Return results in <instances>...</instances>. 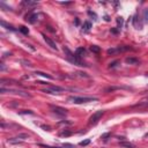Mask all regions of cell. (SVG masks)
<instances>
[{"label":"cell","mask_w":148,"mask_h":148,"mask_svg":"<svg viewBox=\"0 0 148 148\" xmlns=\"http://www.w3.org/2000/svg\"><path fill=\"white\" fill-rule=\"evenodd\" d=\"M117 23H118V29H120V28L123 27V23H124V19L117 18Z\"/></svg>","instance_id":"22"},{"label":"cell","mask_w":148,"mask_h":148,"mask_svg":"<svg viewBox=\"0 0 148 148\" xmlns=\"http://www.w3.org/2000/svg\"><path fill=\"white\" fill-rule=\"evenodd\" d=\"M6 70V67H5V65L4 64H1V71H5Z\"/></svg>","instance_id":"35"},{"label":"cell","mask_w":148,"mask_h":148,"mask_svg":"<svg viewBox=\"0 0 148 148\" xmlns=\"http://www.w3.org/2000/svg\"><path fill=\"white\" fill-rule=\"evenodd\" d=\"M90 51H92V52H95V53H98L101 51V49L98 48L97 45H92V46H90Z\"/></svg>","instance_id":"20"},{"label":"cell","mask_w":148,"mask_h":148,"mask_svg":"<svg viewBox=\"0 0 148 148\" xmlns=\"http://www.w3.org/2000/svg\"><path fill=\"white\" fill-rule=\"evenodd\" d=\"M120 146L123 147H127V148H134V145L131 142H120Z\"/></svg>","instance_id":"21"},{"label":"cell","mask_w":148,"mask_h":148,"mask_svg":"<svg viewBox=\"0 0 148 148\" xmlns=\"http://www.w3.org/2000/svg\"><path fill=\"white\" fill-rule=\"evenodd\" d=\"M42 36H43V38H44V41L46 42V44H48L49 46L51 49H53V50H58V48H57V45H56V43L53 42L52 39L50 38V37H48V36L45 35V34H42Z\"/></svg>","instance_id":"9"},{"label":"cell","mask_w":148,"mask_h":148,"mask_svg":"<svg viewBox=\"0 0 148 148\" xmlns=\"http://www.w3.org/2000/svg\"><path fill=\"white\" fill-rule=\"evenodd\" d=\"M110 135H111V133H105V134H103V135H102V139H106V138H109V137H110Z\"/></svg>","instance_id":"34"},{"label":"cell","mask_w":148,"mask_h":148,"mask_svg":"<svg viewBox=\"0 0 148 148\" xmlns=\"http://www.w3.org/2000/svg\"><path fill=\"white\" fill-rule=\"evenodd\" d=\"M104 19H105V21H109L110 19H109V16H108V15H105L104 16Z\"/></svg>","instance_id":"36"},{"label":"cell","mask_w":148,"mask_h":148,"mask_svg":"<svg viewBox=\"0 0 148 148\" xmlns=\"http://www.w3.org/2000/svg\"><path fill=\"white\" fill-rule=\"evenodd\" d=\"M0 7H1V8H5V11H12V8L8 7V6H6L4 2H0Z\"/></svg>","instance_id":"27"},{"label":"cell","mask_w":148,"mask_h":148,"mask_svg":"<svg viewBox=\"0 0 148 148\" xmlns=\"http://www.w3.org/2000/svg\"><path fill=\"white\" fill-rule=\"evenodd\" d=\"M144 21L146 23H148V8H146L144 11Z\"/></svg>","instance_id":"25"},{"label":"cell","mask_w":148,"mask_h":148,"mask_svg":"<svg viewBox=\"0 0 148 148\" xmlns=\"http://www.w3.org/2000/svg\"><path fill=\"white\" fill-rule=\"evenodd\" d=\"M90 28H92V23H90L89 21H86L85 23H83V26H82V31L88 32V31L90 30Z\"/></svg>","instance_id":"14"},{"label":"cell","mask_w":148,"mask_h":148,"mask_svg":"<svg viewBox=\"0 0 148 148\" xmlns=\"http://www.w3.org/2000/svg\"><path fill=\"white\" fill-rule=\"evenodd\" d=\"M75 24H76V26L79 24V19H75Z\"/></svg>","instance_id":"38"},{"label":"cell","mask_w":148,"mask_h":148,"mask_svg":"<svg viewBox=\"0 0 148 148\" xmlns=\"http://www.w3.org/2000/svg\"><path fill=\"white\" fill-rule=\"evenodd\" d=\"M144 138H145V139H148V132H147V133H146V134L144 135Z\"/></svg>","instance_id":"37"},{"label":"cell","mask_w":148,"mask_h":148,"mask_svg":"<svg viewBox=\"0 0 148 148\" xmlns=\"http://www.w3.org/2000/svg\"><path fill=\"white\" fill-rule=\"evenodd\" d=\"M35 74H37V75H41V76H44V78H48V79H50V80H52V79H53L51 75H49V74L44 73V72H41V71H36Z\"/></svg>","instance_id":"17"},{"label":"cell","mask_w":148,"mask_h":148,"mask_svg":"<svg viewBox=\"0 0 148 148\" xmlns=\"http://www.w3.org/2000/svg\"><path fill=\"white\" fill-rule=\"evenodd\" d=\"M103 115H104V110H98V111L94 112L92 116H90V118H89L88 124H89V125H95V124H97V123L100 122V119L102 118Z\"/></svg>","instance_id":"4"},{"label":"cell","mask_w":148,"mask_h":148,"mask_svg":"<svg viewBox=\"0 0 148 148\" xmlns=\"http://www.w3.org/2000/svg\"><path fill=\"white\" fill-rule=\"evenodd\" d=\"M73 134V132L72 131H68V130H64V131H61L60 133H59V137H71V135Z\"/></svg>","instance_id":"16"},{"label":"cell","mask_w":148,"mask_h":148,"mask_svg":"<svg viewBox=\"0 0 148 148\" xmlns=\"http://www.w3.org/2000/svg\"><path fill=\"white\" fill-rule=\"evenodd\" d=\"M58 124H59V125H72V122H67V120H64V122H59Z\"/></svg>","instance_id":"29"},{"label":"cell","mask_w":148,"mask_h":148,"mask_svg":"<svg viewBox=\"0 0 148 148\" xmlns=\"http://www.w3.org/2000/svg\"><path fill=\"white\" fill-rule=\"evenodd\" d=\"M60 4H61V5H70L71 2H60Z\"/></svg>","instance_id":"39"},{"label":"cell","mask_w":148,"mask_h":148,"mask_svg":"<svg viewBox=\"0 0 148 148\" xmlns=\"http://www.w3.org/2000/svg\"><path fill=\"white\" fill-rule=\"evenodd\" d=\"M116 89H132V88H130V87H110V88H108L106 89V92H112V90H116Z\"/></svg>","instance_id":"18"},{"label":"cell","mask_w":148,"mask_h":148,"mask_svg":"<svg viewBox=\"0 0 148 148\" xmlns=\"http://www.w3.org/2000/svg\"><path fill=\"white\" fill-rule=\"evenodd\" d=\"M128 50H132V48H130V46H115L112 49H109L106 52H108V54H117V53L125 52Z\"/></svg>","instance_id":"6"},{"label":"cell","mask_w":148,"mask_h":148,"mask_svg":"<svg viewBox=\"0 0 148 148\" xmlns=\"http://www.w3.org/2000/svg\"><path fill=\"white\" fill-rule=\"evenodd\" d=\"M65 90V88L59 87V86H50V87H46L42 89L43 93H46V94H60Z\"/></svg>","instance_id":"5"},{"label":"cell","mask_w":148,"mask_h":148,"mask_svg":"<svg viewBox=\"0 0 148 148\" xmlns=\"http://www.w3.org/2000/svg\"><path fill=\"white\" fill-rule=\"evenodd\" d=\"M0 93L1 94H14V95H19V96H22V97H31V95L29 93L21 90V89H14V88L1 87L0 88Z\"/></svg>","instance_id":"2"},{"label":"cell","mask_w":148,"mask_h":148,"mask_svg":"<svg viewBox=\"0 0 148 148\" xmlns=\"http://www.w3.org/2000/svg\"><path fill=\"white\" fill-rule=\"evenodd\" d=\"M20 115H34V112L31 110H22V111H19Z\"/></svg>","instance_id":"23"},{"label":"cell","mask_w":148,"mask_h":148,"mask_svg":"<svg viewBox=\"0 0 148 148\" xmlns=\"http://www.w3.org/2000/svg\"><path fill=\"white\" fill-rule=\"evenodd\" d=\"M88 14H89L90 16H94V19H95V20L97 19V16H96V14H95V13H93L92 11H88Z\"/></svg>","instance_id":"33"},{"label":"cell","mask_w":148,"mask_h":148,"mask_svg":"<svg viewBox=\"0 0 148 148\" xmlns=\"http://www.w3.org/2000/svg\"><path fill=\"white\" fill-rule=\"evenodd\" d=\"M1 26L4 27V28H6V29L11 30V31H15V30H16L15 28H13V26H11V24H8V23H6L4 20H1Z\"/></svg>","instance_id":"15"},{"label":"cell","mask_w":148,"mask_h":148,"mask_svg":"<svg viewBox=\"0 0 148 148\" xmlns=\"http://www.w3.org/2000/svg\"><path fill=\"white\" fill-rule=\"evenodd\" d=\"M127 64H130V65H137V64H139V59L138 58H133V57H127L126 59H125Z\"/></svg>","instance_id":"12"},{"label":"cell","mask_w":148,"mask_h":148,"mask_svg":"<svg viewBox=\"0 0 148 148\" xmlns=\"http://www.w3.org/2000/svg\"><path fill=\"white\" fill-rule=\"evenodd\" d=\"M22 6H26V7H34V6H37L38 2L36 1H30V0H23L21 2Z\"/></svg>","instance_id":"11"},{"label":"cell","mask_w":148,"mask_h":148,"mask_svg":"<svg viewBox=\"0 0 148 148\" xmlns=\"http://www.w3.org/2000/svg\"><path fill=\"white\" fill-rule=\"evenodd\" d=\"M68 102L75 103V104H82V103H89V102H97V97H90V96H70L67 98Z\"/></svg>","instance_id":"1"},{"label":"cell","mask_w":148,"mask_h":148,"mask_svg":"<svg viewBox=\"0 0 148 148\" xmlns=\"http://www.w3.org/2000/svg\"><path fill=\"white\" fill-rule=\"evenodd\" d=\"M39 127H41V128H43L44 131H50V130H51V127L48 126V125H39Z\"/></svg>","instance_id":"30"},{"label":"cell","mask_w":148,"mask_h":148,"mask_svg":"<svg viewBox=\"0 0 148 148\" xmlns=\"http://www.w3.org/2000/svg\"><path fill=\"white\" fill-rule=\"evenodd\" d=\"M117 64H119V61H118V60L113 61V63H111V64L109 65V67H110V68H113V67H116V66H117Z\"/></svg>","instance_id":"31"},{"label":"cell","mask_w":148,"mask_h":148,"mask_svg":"<svg viewBox=\"0 0 148 148\" xmlns=\"http://www.w3.org/2000/svg\"><path fill=\"white\" fill-rule=\"evenodd\" d=\"M63 148H74L72 144H63Z\"/></svg>","instance_id":"32"},{"label":"cell","mask_w":148,"mask_h":148,"mask_svg":"<svg viewBox=\"0 0 148 148\" xmlns=\"http://www.w3.org/2000/svg\"><path fill=\"white\" fill-rule=\"evenodd\" d=\"M90 141H92L90 139H86V140H83V141H81L79 145H80V146H88V145L90 144Z\"/></svg>","instance_id":"24"},{"label":"cell","mask_w":148,"mask_h":148,"mask_svg":"<svg viewBox=\"0 0 148 148\" xmlns=\"http://www.w3.org/2000/svg\"><path fill=\"white\" fill-rule=\"evenodd\" d=\"M86 53V50H85V48H78L76 49V51H75V56H76V58L78 59H80L81 57L83 56Z\"/></svg>","instance_id":"13"},{"label":"cell","mask_w":148,"mask_h":148,"mask_svg":"<svg viewBox=\"0 0 148 148\" xmlns=\"http://www.w3.org/2000/svg\"><path fill=\"white\" fill-rule=\"evenodd\" d=\"M43 16V14L41 13H34V14H28L26 16V21L29 22V23H35L36 21H38L39 18H42Z\"/></svg>","instance_id":"7"},{"label":"cell","mask_w":148,"mask_h":148,"mask_svg":"<svg viewBox=\"0 0 148 148\" xmlns=\"http://www.w3.org/2000/svg\"><path fill=\"white\" fill-rule=\"evenodd\" d=\"M50 108L54 113L59 115V116H66L67 115V110L65 108H61V106H57V105H50Z\"/></svg>","instance_id":"8"},{"label":"cell","mask_w":148,"mask_h":148,"mask_svg":"<svg viewBox=\"0 0 148 148\" xmlns=\"http://www.w3.org/2000/svg\"><path fill=\"white\" fill-rule=\"evenodd\" d=\"M38 146L42 148H60V147H52V146H48V145H43V144H38Z\"/></svg>","instance_id":"28"},{"label":"cell","mask_w":148,"mask_h":148,"mask_svg":"<svg viewBox=\"0 0 148 148\" xmlns=\"http://www.w3.org/2000/svg\"><path fill=\"white\" fill-rule=\"evenodd\" d=\"M137 106H139V108H148V96L147 97H145L144 100L140 101L138 104L134 105V108H137Z\"/></svg>","instance_id":"10"},{"label":"cell","mask_w":148,"mask_h":148,"mask_svg":"<svg viewBox=\"0 0 148 148\" xmlns=\"http://www.w3.org/2000/svg\"><path fill=\"white\" fill-rule=\"evenodd\" d=\"M19 30L21 31L22 34H24V35H28V34H29V29H28L27 27H24V26L20 27V28H19Z\"/></svg>","instance_id":"19"},{"label":"cell","mask_w":148,"mask_h":148,"mask_svg":"<svg viewBox=\"0 0 148 148\" xmlns=\"http://www.w3.org/2000/svg\"><path fill=\"white\" fill-rule=\"evenodd\" d=\"M63 50H64V52H65V56L67 57V59L71 61V63H73L74 65H78V66H86L85 64H83L82 61L80 60V59H78L76 58V56H75V53H73L72 51H71L70 49L67 48V46H64L63 48Z\"/></svg>","instance_id":"3"},{"label":"cell","mask_w":148,"mask_h":148,"mask_svg":"<svg viewBox=\"0 0 148 148\" xmlns=\"http://www.w3.org/2000/svg\"><path fill=\"white\" fill-rule=\"evenodd\" d=\"M20 63H21V64H23V66H28V67H30V66H31L30 61L24 60V59H21V60H20Z\"/></svg>","instance_id":"26"}]
</instances>
